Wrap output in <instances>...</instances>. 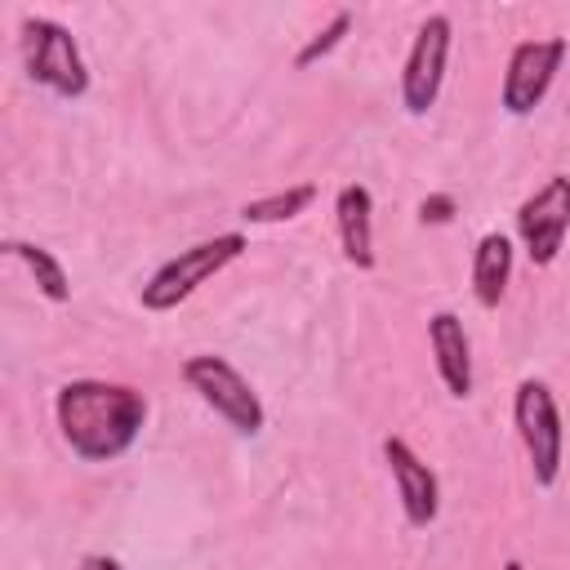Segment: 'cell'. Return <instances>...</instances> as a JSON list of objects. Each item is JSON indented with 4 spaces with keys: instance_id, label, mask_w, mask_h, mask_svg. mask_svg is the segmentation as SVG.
Instances as JSON below:
<instances>
[{
    "instance_id": "obj_15",
    "label": "cell",
    "mask_w": 570,
    "mask_h": 570,
    "mask_svg": "<svg viewBox=\"0 0 570 570\" xmlns=\"http://www.w3.org/2000/svg\"><path fill=\"white\" fill-rule=\"evenodd\" d=\"M347 31H352V9H338V13H334V18H330V22H325L298 53H294V67H312V62H321L330 49H338V40H343Z\"/></svg>"
},
{
    "instance_id": "obj_13",
    "label": "cell",
    "mask_w": 570,
    "mask_h": 570,
    "mask_svg": "<svg viewBox=\"0 0 570 570\" xmlns=\"http://www.w3.org/2000/svg\"><path fill=\"white\" fill-rule=\"evenodd\" d=\"M4 254L18 258V263L31 272L36 289H40L49 303H67V298H71V276H67V267L53 258V249H45V245H36V240H4Z\"/></svg>"
},
{
    "instance_id": "obj_9",
    "label": "cell",
    "mask_w": 570,
    "mask_h": 570,
    "mask_svg": "<svg viewBox=\"0 0 570 570\" xmlns=\"http://www.w3.org/2000/svg\"><path fill=\"white\" fill-rule=\"evenodd\" d=\"M383 459L392 468V481H396V499H401V512L414 530H428L441 512V485H436V472L410 450V441L401 436H387L383 441Z\"/></svg>"
},
{
    "instance_id": "obj_2",
    "label": "cell",
    "mask_w": 570,
    "mask_h": 570,
    "mask_svg": "<svg viewBox=\"0 0 570 570\" xmlns=\"http://www.w3.org/2000/svg\"><path fill=\"white\" fill-rule=\"evenodd\" d=\"M245 249H249L245 232H218V236H209V240H196V245L178 249L174 258H165V263L147 276V285L138 289V303H142L147 312H174V307L187 303L209 276H218L227 263H236Z\"/></svg>"
},
{
    "instance_id": "obj_7",
    "label": "cell",
    "mask_w": 570,
    "mask_h": 570,
    "mask_svg": "<svg viewBox=\"0 0 570 570\" xmlns=\"http://www.w3.org/2000/svg\"><path fill=\"white\" fill-rule=\"evenodd\" d=\"M566 49H570L566 36L512 45L508 71H503V89H499V107H503L508 116H530V111L548 98V89H552L561 62H566Z\"/></svg>"
},
{
    "instance_id": "obj_6",
    "label": "cell",
    "mask_w": 570,
    "mask_h": 570,
    "mask_svg": "<svg viewBox=\"0 0 570 570\" xmlns=\"http://www.w3.org/2000/svg\"><path fill=\"white\" fill-rule=\"evenodd\" d=\"M450 40H454V27H450L445 13H428L419 22L414 45H410L405 67H401V107L410 116H428L436 107V94H441V80H445Z\"/></svg>"
},
{
    "instance_id": "obj_12",
    "label": "cell",
    "mask_w": 570,
    "mask_h": 570,
    "mask_svg": "<svg viewBox=\"0 0 570 570\" xmlns=\"http://www.w3.org/2000/svg\"><path fill=\"white\" fill-rule=\"evenodd\" d=\"M512 281V240L503 232H485L472 249V294L481 307H499Z\"/></svg>"
},
{
    "instance_id": "obj_3",
    "label": "cell",
    "mask_w": 570,
    "mask_h": 570,
    "mask_svg": "<svg viewBox=\"0 0 570 570\" xmlns=\"http://www.w3.org/2000/svg\"><path fill=\"white\" fill-rule=\"evenodd\" d=\"M18 45H22L27 76L40 89H49V94H58L67 102H76V98L89 94V67L80 58L76 36L62 22H53L45 13H27L22 27H18Z\"/></svg>"
},
{
    "instance_id": "obj_8",
    "label": "cell",
    "mask_w": 570,
    "mask_h": 570,
    "mask_svg": "<svg viewBox=\"0 0 570 570\" xmlns=\"http://www.w3.org/2000/svg\"><path fill=\"white\" fill-rule=\"evenodd\" d=\"M566 232H570V178L552 174L534 196L521 200L517 236L525 245V258L534 267H548V263H557V254L566 245Z\"/></svg>"
},
{
    "instance_id": "obj_16",
    "label": "cell",
    "mask_w": 570,
    "mask_h": 570,
    "mask_svg": "<svg viewBox=\"0 0 570 570\" xmlns=\"http://www.w3.org/2000/svg\"><path fill=\"white\" fill-rule=\"evenodd\" d=\"M419 218H423V223H432V227L450 223V218H454V196H450V191H432V196H423Z\"/></svg>"
},
{
    "instance_id": "obj_10",
    "label": "cell",
    "mask_w": 570,
    "mask_h": 570,
    "mask_svg": "<svg viewBox=\"0 0 570 570\" xmlns=\"http://www.w3.org/2000/svg\"><path fill=\"white\" fill-rule=\"evenodd\" d=\"M334 223H338V245L343 258L361 272L374 267V196L365 183H343L334 196Z\"/></svg>"
},
{
    "instance_id": "obj_11",
    "label": "cell",
    "mask_w": 570,
    "mask_h": 570,
    "mask_svg": "<svg viewBox=\"0 0 570 570\" xmlns=\"http://www.w3.org/2000/svg\"><path fill=\"white\" fill-rule=\"evenodd\" d=\"M428 343H432L436 374H441L445 392L468 401L472 396V343H468L463 321L454 312H432L428 316Z\"/></svg>"
},
{
    "instance_id": "obj_5",
    "label": "cell",
    "mask_w": 570,
    "mask_h": 570,
    "mask_svg": "<svg viewBox=\"0 0 570 570\" xmlns=\"http://www.w3.org/2000/svg\"><path fill=\"white\" fill-rule=\"evenodd\" d=\"M512 423H517V436L525 445L534 485H557L566 432H561L557 396H552V387L543 379H521L517 383V392H512Z\"/></svg>"
},
{
    "instance_id": "obj_4",
    "label": "cell",
    "mask_w": 570,
    "mask_h": 570,
    "mask_svg": "<svg viewBox=\"0 0 570 570\" xmlns=\"http://www.w3.org/2000/svg\"><path fill=\"white\" fill-rule=\"evenodd\" d=\"M183 379L187 387L240 436H258L267 414H263V401L258 392L249 387V379L227 361V356H214V352H196L183 361Z\"/></svg>"
},
{
    "instance_id": "obj_14",
    "label": "cell",
    "mask_w": 570,
    "mask_h": 570,
    "mask_svg": "<svg viewBox=\"0 0 570 570\" xmlns=\"http://www.w3.org/2000/svg\"><path fill=\"white\" fill-rule=\"evenodd\" d=\"M316 200V183H289L272 196H258V200H245L240 205V218L245 223H289L298 218L307 205Z\"/></svg>"
},
{
    "instance_id": "obj_18",
    "label": "cell",
    "mask_w": 570,
    "mask_h": 570,
    "mask_svg": "<svg viewBox=\"0 0 570 570\" xmlns=\"http://www.w3.org/2000/svg\"><path fill=\"white\" fill-rule=\"evenodd\" d=\"M503 570H525V566H521V561H508V566H503Z\"/></svg>"
},
{
    "instance_id": "obj_1",
    "label": "cell",
    "mask_w": 570,
    "mask_h": 570,
    "mask_svg": "<svg viewBox=\"0 0 570 570\" xmlns=\"http://www.w3.org/2000/svg\"><path fill=\"white\" fill-rule=\"evenodd\" d=\"M53 414H58V432L76 459L111 463L138 441V432L147 423V396L129 383L71 379L58 387Z\"/></svg>"
},
{
    "instance_id": "obj_17",
    "label": "cell",
    "mask_w": 570,
    "mask_h": 570,
    "mask_svg": "<svg viewBox=\"0 0 570 570\" xmlns=\"http://www.w3.org/2000/svg\"><path fill=\"white\" fill-rule=\"evenodd\" d=\"M80 570H125V566L107 552H89V557H80Z\"/></svg>"
}]
</instances>
